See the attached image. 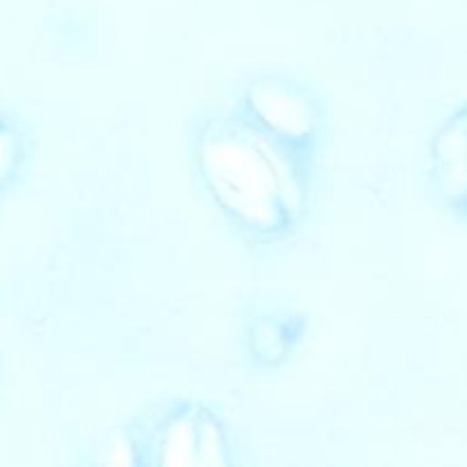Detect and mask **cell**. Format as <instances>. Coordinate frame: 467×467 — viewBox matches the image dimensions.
Wrapping results in <instances>:
<instances>
[{
	"instance_id": "cell-1",
	"label": "cell",
	"mask_w": 467,
	"mask_h": 467,
	"mask_svg": "<svg viewBox=\"0 0 467 467\" xmlns=\"http://www.w3.org/2000/svg\"><path fill=\"white\" fill-rule=\"evenodd\" d=\"M281 141L258 123L242 121L205 140L201 149L205 181L219 203L260 235L285 231L304 196L290 141Z\"/></svg>"
},
{
	"instance_id": "cell-2",
	"label": "cell",
	"mask_w": 467,
	"mask_h": 467,
	"mask_svg": "<svg viewBox=\"0 0 467 467\" xmlns=\"http://www.w3.org/2000/svg\"><path fill=\"white\" fill-rule=\"evenodd\" d=\"M162 463H205L208 451L219 450V427L210 415L199 409L171 413L167 422L158 427L155 438Z\"/></svg>"
},
{
	"instance_id": "cell-3",
	"label": "cell",
	"mask_w": 467,
	"mask_h": 467,
	"mask_svg": "<svg viewBox=\"0 0 467 467\" xmlns=\"http://www.w3.org/2000/svg\"><path fill=\"white\" fill-rule=\"evenodd\" d=\"M433 162L447 203L456 213L467 214V109L438 132Z\"/></svg>"
}]
</instances>
